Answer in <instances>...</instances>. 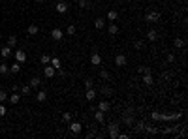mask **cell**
<instances>
[{
	"instance_id": "cell-40",
	"label": "cell",
	"mask_w": 188,
	"mask_h": 139,
	"mask_svg": "<svg viewBox=\"0 0 188 139\" xmlns=\"http://www.w3.org/2000/svg\"><path fill=\"white\" fill-rule=\"evenodd\" d=\"M6 113H8V109H6V105H4V103H0V116H4Z\"/></svg>"
},
{
	"instance_id": "cell-22",
	"label": "cell",
	"mask_w": 188,
	"mask_h": 139,
	"mask_svg": "<svg viewBox=\"0 0 188 139\" xmlns=\"http://www.w3.org/2000/svg\"><path fill=\"white\" fill-rule=\"evenodd\" d=\"M40 85H41V79H40V77H32V79H30V89H38Z\"/></svg>"
},
{
	"instance_id": "cell-9",
	"label": "cell",
	"mask_w": 188,
	"mask_h": 139,
	"mask_svg": "<svg viewBox=\"0 0 188 139\" xmlns=\"http://www.w3.org/2000/svg\"><path fill=\"white\" fill-rule=\"evenodd\" d=\"M15 60L21 62V64L27 62V53H25V51H15Z\"/></svg>"
},
{
	"instance_id": "cell-38",
	"label": "cell",
	"mask_w": 188,
	"mask_h": 139,
	"mask_svg": "<svg viewBox=\"0 0 188 139\" xmlns=\"http://www.w3.org/2000/svg\"><path fill=\"white\" fill-rule=\"evenodd\" d=\"M66 34H68V36H73V34H75V26H73V25H70L68 28H66Z\"/></svg>"
},
{
	"instance_id": "cell-7",
	"label": "cell",
	"mask_w": 188,
	"mask_h": 139,
	"mask_svg": "<svg viewBox=\"0 0 188 139\" xmlns=\"http://www.w3.org/2000/svg\"><path fill=\"white\" fill-rule=\"evenodd\" d=\"M94 120H96V122H100V124H104V122H105V113H104V111H100V109L94 111Z\"/></svg>"
},
{
	"instance_id": "cell-18",
	"label": "cell",
	"mask_w": 188,
	"mask_h": 139,
	"mask_svg": "<svg viewBox=\"0 0 188 139\" xmlns=\"http://www.w3.org/2000/svg\"><path fill=\"white\" fill-rule=\"evenodd\" d=\"M19 71H21V62L15 60L12 66H9V73H19Z\"/></svg>"
},
{
	"instance_id": "cell-20",
	"label": "cell",
	"mask_w": 188,
	"mask_h": 139,
	"mask_svg": "<svg viewBox=\"0 0 188 139\" xmlns=\"http://www.w3.org/2000/svg\"><path fill=\"white\" fill-rule=\"evenodd\" d=\"M143 83H145L147 87H151V85L154 83V79H152V75H151V73H143Z\"/></svg>"
},
{
	"instance_id": "cell-14",
	"label": "cell",
	"mask_w": 188,
	"mask_h": 139,
	"mask_svg": "<svg viewBox=\"0 0 188 139\" xmlns=\"http://www.w3.org/2000/svg\"><path fill=\"white\" fill-rule=\"evenodd\" d=\"M68 12V4L66 2H57V13H66Z\"/></svg>"
},
{
	"instance_id": "cell-24",
	"label": "cell",
	"mask_w": 188,
	"mask_h": 139,
	"mask_svg": "<svg viewBox=\"0 0 188 139\" xmlns=\"http://www.w3.org/2000/svg\"><path fill=\"white\" fill-rule=\"evenodd\" d=\"M8 100L12 102V103H19L21 102V94H17V92H13L12 96H8Z\"/></svg>"
},
{
	"instance_id": "cell-3",
	"label": "cell",
	"mask_w": 188,
	"mask_h": 139,
	"mask_svg": "<svg viewBox=\"0 0 188 139\" xmlns=\"http://www.w3.org/2000/svg\"><path fill=\"white\" fill-rule=\"evenodd\" d=\"M160 19H162V15L158 12H147L145 13V21H147V23H158Z\"/></svg>"
},
{
	"instance_id": "cell-8",
	"label": "cell",
	"mask_w": 188,
	"mask_h": 139,
	"mask_svg": "<svg viewBox=\"0 0 188 139\" xmlns=\"http://www.w3.org/2000/svg\"><path fill=\"white\" fill-rule=\"evenodd\" d=\"M43 73H45V77H47V79H51V77H55V73H57V70H55L53 66H49V64H47V66H45V70H43Z\"/></svg>"
},
{
	"instance_id": "cell-6",
	"label": "cell",
	"mask_w": 188,
	"mask_h": 139,
	"mask_svg": "<svg viewBox=\"0 0 188 139\" xmlns=\"http://www.w3.org/2000/svg\"><path fill=\"white\" fill-rule=\"evenodd\" d=\"M51 38H53L55 41H60V40L64 38V32H62L60 28H53V30H51Z\"/></svg>"
},
{
	"instance_id": "cell-10",
	"label": "cell",
	"mask_w": 188,
	"mask_h": 139,
	"mask_svg": "<svg viewBox=\"0 0 188 139\" xmlns=\"http://www.w3.org/2000/svg\"><path fill=\"white\" fill-rule=\"evenodd\" d=\"M115 64H117L119 68L126 66V57H124V55H117V57H115Z\"/></svg>"
},
{
	"instance_id": "cell-27",
	"label": "cell",
	"mask_w": 188,
	"mask_h": 139,
	"mask_svg": "<svg viewBox=\"0 0 188 139\" xmlns=\"http://www.w3.org/2000/svg\"><path fill=\"white\" fill-rule=\"evenodd\" d=\"M36 100H38V102H45V100H47V92H45V90H40V92L36 94Z\"/></svg>"
},
{
	"instance_id": "cell-43",
	"label": "cell",
	"mask_w": 188,
	"mask_h": 139,
	"mask_svg": "<svg viewBox=\"0 0 188 139\" xmlns=\"http://www.w3.org/2000/svg\"><path fill=\"white\" fill-rule=\"evenodd\" d=\"M34 2H43V0H34Z\"/></svg>"
},
{
	"instance_id": "cell-35",
	"label": "cell",
	"mask_w": 188,
	"mask_h": 139,
	"mask_svg": "<svg viewBox=\"0 0 188 139\" xmlns=\"http://www.w3.org/2000/svg\"><path fill=\"white\" fill-rule=\"evenodd\" d=\"M21 92H23L25 96H28L30 94V85H23V87H21Z\"/></svg>"
},
{
	"instance_id": "cell-33",
	"label": "cell",
	"mask_w": 188,
	"mask_h": 139,
	"mask_svg": "<svg viewBox=\"0 0 188 139\" xmlns=\"http://www.w3.org/2000/svg\"><path fill=\"white\" fill-rule=\"evenodd\" d=\"M8 45L13 49V47L17 45V38H15V36H9V38H8Z\"/></svg>"
},
{
	"instance_id": "cell-23",
	"label": "cell",
	"mask_w": 188,
	"mask_h": 139,
	"mask_svg": "<svg viewBox=\"0 0 188 139\" xmlns=\"http://www.w3.org/2000/svg\"><path fill=\"white\" fill-rule=\"evenodd\" d=\"M107 32H109V34H111V36H115V34H119V26H117V23H111V25H109V28H107Z\"/></svg>"
},
{
	"instance_id": "cell-37",
	"label": "cell",
	"mask_w": 188,
	"mask_h": 139,
	"mask_svg": "<svg viewBox=\"0 0 188 139\" xmlns=\"http://www.w3.org/2000/svg\"><path fill=\"white\" fill-rule=\"evenodd\" d=\"M137 71H139V73H151V68H149V66H139Z\"/></svg>"
},
{
	"instance_id": "cell-25",
	"label": "cell",
	"mask_w": 188,
	"mask_h": 139,
	"mask_svg": "<svg viewBox=\"0 0 188 139\" xmlns=\"http://www.w3.org/2000/svg\"><path fill=\"white\" fill-rule=\"evenodd\" d=\"M8 73H9V66L6 62H2L0 64V75H8Z\"/></svg>"
},
{
	"instance_id": "cell-44",
	"label": "cell",
	"mask_w": 188,
	"mask_h": 139,
	"mask_svg": "<svg viewBox=\"0 0 188 139\" xmlns=\"http://www.w3.org/2000/svg\"><path fill=\"white\" fill-rule=\"evenodd\" d=\"M57 2H66V0H57Z\"/></svg>"
},
{
	"instance_id": "cell-36",
	"label": "cell",
	"mask_w": 188,
	"mask_h": 139,
	"mask_svg": "<svg viewBox=\"0 0 188 139\" xmlns=\"http://www.w3.org/2000/svg\"><path fill=\"white\" fill-rule=\"evenodd\" d=\"M92 85H94V81H92L90 77H87V79H85V89H92Z\"/></svg>"
},
{
	"instance_id": "cell-11",
	"label": "cell",
	"mask_w": 188,
	"mask_h": 139,
	"mask_svg": "<svg viewBox=\"0 0 188 139\" xmlns=\"http://www.w3.org/2000/svg\"><path fill=\"white\" fill-rule=\"evenodd\" d=\"M100 94H104V96H113V89L107 87V85H102V87H100Z\"/></svg>"
},
{
	"instance_id": "cell-34",
	"label": "cell",
	"mask_w": 188,
	"mask_h": 139,
	"mask_svg": "<svg viewBox=\"0 0 188 139\" xmlns=\"http://www.w3.org/2000/svg\"><path fill=\"white\" fill-rule=\"evenodd\" d=\"M40 60H41L43 66H47V64L51 62V57H49V55H41V58H40Z\"/></svg>"
},
{
	"instance_id": "cell-1",
	"label": "cell",
	"mask_w": 188,
	"mask_h": 139,
	"mask_svg": "<svg viewBox=\"0 0 188 139\" xmlns=\"http://www.w3.org/2000/svg\"><path fill=\"white\" fill-rule=\"evenodd\" d=\"M181 116H183V111H173V113H158V111H152V113H151V119H152V120H165V122L179 120Z\"/></svg>"
},
{
	"instance_id": "cell-31",
	"label": "cell",
	"mask_w": 188,
	"mask_h": 139,
	"mask_svg": "<svg viewBox=\"0 0 188 139\" xmlns=\"http://www.w3.org/2000/svg\"><path fill=\"white\" fill-rule=\"evenodd\" d=\"M62 119H64V122H70V120L73 119V113H70V111H64V113H62Z\"/></svg>"
},
{
	"instance_id": "cell-41",
	"label": "cell",
	"mask_w": 188,
	"mask_h": 139,
	"mask_svg": "<svg viewBox=\"0 0 188 139\" xmlns=\"http://www.w3.org/2000/svg\"><path fill=\"white\" fill-rule=\"evenodd\" d=\"M168 62H169V64L175 62V55H173V53H169V55H168Z\"/></svg>"
},
{
	"instance_id": "cell-17",
	"label": "cell",
	"mask_w": 188,
	"mask_h": 139,
	"mask_svg": "<svg viewBox=\"0 0 188 139\" xmlns=\"http://www.w3.org/2000/svg\"><path fill=\"white\" fill-rule=\"evenodd\" d=\"M147 40L149 41H156L158 40V32L156 30H147Z\"/></svg>"
},
{
	"instance_id": "cell-21",
	"label": "cell",
	"mask_w": 188,
	"mask_h": 139,
	"mask_svg": "<svg viewBox=\"0 0 188 139\" xmlns=\"http://www.w3.org/2000/svg\"><path fill=\"white\" fill-rule=\"evenodd\" d=\"M27 32H28V36H36L38 32H40V28H38V25H30Z\"/></svg>"
},
{
	"instance_id": "cell-30",
	"label": "cell",
	"mask_w": 188,
	"mask_h": 139,
	"mask_svg": "<svg viewBox=\"0 0 188 139\" xmlns=\"http://www.w3.org/2000/svg\"><path fill=\"white\" fill-rule=\"evenodd\" d=\"M173 45H175L177 49H183V47H184V40H181V38H175V41H173Z\"/></svg>"
},
{
	"instance_id": "cell-39",
	"label": "cell",
	"mask_w": 188,
	"mask_h": 139,
	"mask_svg": "<svg viewBox=\"0 0 188 139\" xmlns=\"http://www.w3.org/2000/svg\"><path fill=\"white\" fill-rule=\"evenodd\" d=\"M6 100H8V94H6L4 90H0V103H4Z\"/></svg>"
},
{
	"instance_id": "cell-15",
	"label": "cell",
	"mask_w": 188,
	"mask_h": 139,
	"mask_svg": "<svg viewBox=\"0 0 188 139\" xmlns=\"http://www.w3.org/2000/svg\"><path fill=\"white\" fill-rule=\"evenodd\" d=\"M0 55H2V58H8V57H12V47H9V45L2 47V49H0Z\"/></svg>"
},
{
	"instance_id": "cell-5",
	"label": "cell",
	"mask_w": 188,
	"mask_h": 139,
	"mask_svg": "<svg viewBox=\"0 0 188 139\" xmlns=\"http://www.w3.org/2000/svg\"><path fill=\"white\" fill-rule=\"evenodd\" d=\"M132 111H126L124 113V116H122V122L126 124V126H134L136 124V119H134V115H130Z\"/></svg>"
},
{
	"instance_id": "cell-16",
	"label": "cell",
	"mask_w": 188,
	"mask_h": 139,
	"mask_svg": "<svg viewBox=\"0 0 188 139\" xmlns=\"http://www.w3.org/2000/svg\"><path fill=\"white\" fill-rule=\"evenodd\" d=\"M98 109H100V111H109V109H111V105H109V102H105V100H102L100 103H98Z\"/></svg>"
},
{
	"instance_id": "cell-2",
	"label": "cell",
	"mask_w": 188,
	"mask_h": 139,
	"mask_svg": "<svg viewBox=\"0 0 188 139\" xmlns=\"http://www.w3.org/2000/svg\"><path fill=\"white\" fill-rule=\"evenodd\" d=\"M107 130H109V137H111V139H117L119 130H120V124H119V122H109Z\"/></svg>"
},
{
	"instance_id": "cell-12",
	"label": "cell",
	"mask_w": 188,
	"mask_h": 139,
	"mask_svg": "<svg viewBox=\"0 0 188 139\" xmlns=\"http://www.w3.org/2000/svg\"><path fill=\"white\" fill-rule=\"evenodd\" d=\"M49 64H51V66H53L55 70H60V68H62V62H60V58H59V57H53Z\"/></svg>"
},
{
	"instance_id": "cell-26",
	"label": "cell",
	"mask_w": 188,
	"mask_h": 139,
	"mask_svg": "<svg viewBox=\"0 0 188 139\" xmlns=\"http://www.w3.org/2000/svg\"><path fill=\"white\" fill-rule=\"evenodd\" d=\"M94 98H96V90H94V89H87V100L92 102Z\"/></svg>"
},
{
	"instance_id": "cell-19",
	"label": "cell",
	"mask_w": 188,
	"mask_h": 139,
	"mask_svg": "<svg viewBox=\"0 0 188 139\" xmlns=\"http://www.w3.org/2000/svg\"><path fill=\"white\" fill-rule=\"evenodd\" d=\"M77 4H79V8H83V9H90L92 8L90 0H77Z\"/></svg>"
},
{
	"instance_id": "cell-28",
	"label": "cell",
	"mask_w": 188,
	"mask_h": 139,
	"mask_svg": "<svg viewBox=\"0 0 188 139\" xmlns=\"http://www.w3.org/2000/svg\"><path fill=\"white\" fill-rule=\"evenodd\" d=\"M117 17H119V13L115 12V9H111V12L107 13V21H111V23H115V21H117Z\"/></svg>"
},
{
	"instance_id": "cell-29",
	"label": "cell",
	"mask_w": 188,
	"mask_h": 139,
	"mask_svg": "<svg viewBox=\"0 0 188 139\" xmlns=\"http://www.w3.org/2000/svg\"><path fill=\"white\" fill-rule=\"evenodd\" d=\"M94 26H96L98 30H102V28L105 26V21H104V19H96V21H94Z\"/></svg>"
},
{
	"instance_id": "cell-42",
	"label": "cell",
	"mask_w": 188,
	"mask_h": 139,
	"mask_svg": "<svg viewBox=\"0 0 188 139\" xmlns=\"http://www.w3.org/2000/svg\"><path fill=\"white\" fill-rule=\"evenodd\" d=\"M143 47V41H136V49H141Z\"/></svg>"
},
{
	"instance_id": "cell-4",
	"label": "cell",
	"mask_w": 188,
	"mask_h": 139,
	"mask_svg": "<svg viewBox=\"0 0 188 139\" xmlns=\"http://www.w3.org/2000/svg\"><path fill=\"white\" fill-rule=\"evenodd\" d=\"M68 128H70V132H72L73 135H79L81 130H83V124H81V122H73V120H70Z\"/></svg>"
},
{
	"instance_id": "cell-32",
	"label": "cell",
	"mask_w": 188,
	"mask_h": 139,
	"mask_svg": "<svg viewBox=\"0 0 188 139\" xmlns=\"http://www.w3.org/2000/svg\"><path fill=\"white\" fill-rule=\"evenodd\" d=\"M109 77H111V75H109V71H107V70H100V79L109 81Z\"/></svg>"
},
{
	"instance_id": "cell-13",
	"label": "cell",
	"mask_w": 188,
	"mask_h": 139,
	"mask_svg": "<svg viewBox=\"0 0 188 139\" xmlns=\"http://www.w3.org/2000/svg\"><path fill=\"white\" fill-rule=\"evenodd\" d=\"M90 64H92V66H100V64H102V57L98 55V53H94V55L90 57Z\"/></svg>"
}]
</instances>
